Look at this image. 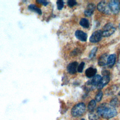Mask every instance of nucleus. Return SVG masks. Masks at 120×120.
<instances>
[{
    "mask_svg": "<svg viewBox=\"0 0 120 120\" xmlns=\"http://www.w3.org/2000/svg\"><path fill=\"white\" fill-rule=\"evenodd\" d=\"M110 104L113 107H117L120 105V101L117 98H114L111 99Z\"/></svg>",
    "mask_w": 120,
    "mask_h": 120,
    "instance_id": "obj_18",
    "label": "nucleus"
},
{
    "mask_svg": "<svg viewBox=\"0 0 120 120\" xmlns=\"http://www.w3.org/2000/svg\"><path fill=\"white\" fill-rule=\"evenodd\" d=\"M116 28L112 23L108 22L103 28L102 30V36L103 37H109L113 34Z\"/></svg>",
    "mask_w": 120,
    "mask_h": 120,
    "instance_id": "obj_4",
    "label": "nucleus"
},
{
    "mask_svg": "<svg viewBox=\"0 0 120 120\" xmlns=\"http://www.w3.org/2000/svg\"><path fill=\"white\" fill-rule=\"evenodd\" d=\"M84 65H85V63H84V62H81L80 64L78 66L77 71L78 72H79V73L82 72V70L83 69L84 67Z\"/></svg>",
    "mask_w": 120,
    "mask_h": 120,
    "instance_id": "obj_23",
    "label": "nucleus"
},
{
    "mask_svg": "<svg viewBox=\"0 0 120 120\" xmlns=\"http://www.w3.org/2000/svg\"><path fill=\"white\" fill-rule=\"evenodd\" d=\"M107 53H104L102 54L98 59V63L99 66L102 67L107 65V59L108 57Z\"/></svg>",
    "mask_w": 120,
    "mask_h": 120,
    "instance_id": "obj_12",
    "label": "nucleus"
},
{
    "mask_svg": "<svg viewBox=\"0 0 120 120\" xmlns=\"http://www.w3.org/2000/svg\"><path fill=\"white\" fill-rule=\"evenodd\" d=\"M28 8L30 10H31V11H33L37 13L39 15H41L42 14L41 10L39 8H38L36 5H35V4H30L28 6Z\"/></svg>",
    "mask_w": 120,
    "mask_h": 120,
    "instance_id": "obj_15",
    "label": "nucleus"
},
{
    "mask_svg": "<svg viewBox=\"0 0 120 120\" xmlns=\"http://www.w3.org/2000/svg\"><path fill=\"white\" fill-rule=\"evenodd\" d=\"M101 30H98L92 33L90 38V41L92 43H96L100 41L102 37Z\"/></svg>",
    "mask_w": 120,
    "mask_h": 120,
    "instance_id": "obj_6",
    "label": "nucleus"
},
{
    "mask_svg": "<svg viewBox=\"0 0 120 120\" xmlns=\"http://www.w3.org/2000/svg\"><path fill=\"white\" fill-rule=\"evenodd\" d=\"M78 64L76 61H74L70 63L67 66V71L70 74H74L76 73L77 69Z\"/></svg>",
    "mask_w": 120,
    "mask_h": 120,
    "instance_id": "obj_7",
    "label": "nucleus"
},
{
    "mask_svg": "<svg viewBox=\"0 0 120 120\" xmlns=\"http://www.w3.org/2000/svg\"><path fill=\"white\" fill-rule=\"evenodd\" d=\"M102 74L103 76L104 75H110V73L108 70L103 71L102 72Z\"/></svg>",
    "mask_w": 120,
    "mask_h": 120,
    "instance_id": "obj_26",
    "label": "nucleus"
},
{
    "mask_svg": "<svg viewBox=\"0 0 120 120\" xmlns=\"http://www.w3.org/2000/svg\"><path fill=\"white\" fill-rule=\"evenodd\" d=\"M57 8L59 10H61L63 6H64V2L62 0H59L57 1Z\"/></svg>",
    "mask_w": 120,
    "mask_h": 120,
    "instance_id": "obj_22",
    "label": "nucleus"
},
{
    "mask_svg": "<svg viewBox=\"0 0 120 120\" xmlns=\"http://www.w3.org/2000/svg\"><path fill=\"white\" fill-rule=\"evenodd\" d=\"M97 69L95 68L92 67H90L88 68L85 72V75L88 78H91L94 77L96 73H97Z\"/></svg>",
    "mask_w": 120,
    "mask_h": 120,
    "instance_id": "obj_14",
    "label": "nucleus"
},
{
    "mask_svg": "<svg viewBox=\"0 0 120 120\" xmlns=\"http://www.w3.org/2000/svg\"><path fill=\"white\" fill-rule=\"evenodd\" d=\"M75 36L76 38L81 41L85 42L87 40V34L81 30H77L75 32Z\"/></svg>",
    "mask_w": 120,
    "mask_h": 120,
    "instance_id": "obj_11",
    "label": "nucleus"
},
{
    "mask_svg": "<svg viewBox=\"0 0 120 120\" xmlns=\"http://www.w3.org/2000/svg\"><path fill=\"white\" fill-rule=\"evenodd\" d=\"M118 95H119V96H120V91L119 92V93H118Z\"/></svg>",
    "mask_w": 120,
    "mask_h": 120,
    "instance_id": "obj_28",
    "label": "nucleus"
},
{
    "mask_svg": "<svg viewBox=\"0 0 120 120\" xmlns=\"http://www.w3.org/2000/svg\"><path fill=\"white\" fill-rule=\"evenodd\" d=\"M116 60V55L115 54H112L110 55L107 59V65L110 68H112L114 65Z\"/></svg>",
    "mask_w": 120,
    "mask_h": 120,
    "instance_id": "obj_13",
    "label": "nucleus"
},
{
    "mask_svg": "<svg viewBox=\"0 0 120 120\" xmlns=\"http://www.w3.org/2000/svg\"><path fill=\"white\" fill-rule=\"evenodd\" d=\"M98 10L104 14L106 15L111 14L108 6L107 2L106 1H100L97 5Z\"/></svg>",
    "mask_w": 120,
    "mask_h": 120,
    "instance_id": "obj_5",
    "label": "nucleus"
},
{
    "mask_svg": "<svg viewBox=\"0 0 120 120\" xmlns=\"http://www.w3.org/2000/svg\"><path fill=\"white\" fill-rule=\"evenodd\" d=\"M81 120H85V119H81Z\"/></svg>",
    "mask_w": 120,
    "mask_h": 120,
    "instance_id": "obj_29",
    "label": "nucleus"
},
{
    "mask_svg": "<svg viewBox=\"0 0 120 120\" xmlns=\"http://www.w3.org/2000/svg\"><path fill=\"white\" fill-rule=\"evenodd\" d=\"M36 2H37L38 3H40L43 5L44 6H46L48 4V2L46 0H37Z\"/></svg>",
    "mask_w": 120,
    "mask_h": 120,
    "instance_id": "obj_25",
    "label": "nucleus"
},
{
    "mask_svg": "<svg viewBox=\"0 0 120 120\" xmlns=\"http://www.w3.org/2000/svg\"><path fill=\"white\" fill-rule=\"evenodd\" d=\"M86 106L83 103H79L75 105L71 110V114L73 117H77L82 116L85 112Z\"/></svg>",
    "mask_w": 120,
    "mask_h": 120,
    "instance_id": "obj_2",
    "label": "nucleus"
},
{
    "mask_svg": "<svg viewBox=\"0 0 120 120\" xmlns=\"http://www.w3.org/2000/svg\"><path fill=\"white\" fill-rule=\"evenodd\" d=\"M79 23L81 26L84 28H88L90 26L89 21L88 19L84 18H82L80 20Z\"/></svg>",
    "mask_w": 120,
    "mask_h": 120,
    "instance_id": "obj_17",
    "label": "nucleus"
},
{
    "mask_svg": "<svg viewBox=\"0 0 120 120\" xmlns=\"http://www.w3.org/2000/svg\"><path fill=\"white\" fill-rule=\"evenodd\" d=\"M101 76L99 75H95L91 80H89L87 82V84L89 85H90L91 87H97L101 80Z\"/></svg>",
    "mask_w": 120,
    "mask_h": 120,
    "instance_id": "obj_8",
    "label": "nucleus"
},
{
    "mask_svg": "<svg viewBox=\"0 0 120 120\" xmlns=\"http://www.w3.org/2000/svg\"><path fill=\"white\" fill-rule=\"evenodd\" d=\"M88 118L90 120H97L99 119V116L97 113H94V112H92L89 113Z\"/></svg>",
    "mask_w": 120,
    "mask_h": 120,
    "instance_id": "obj_19",
    "label": "nucleus"
},
{
    "mask_svg": "<svg viewBox=\"0 0 120 120\" xmlns=\"http://www.w3.org/2000/svg\"><path fill=\"white\" fill-rule=\"evenodd\" d=\"M67 4L69 7L72 8L77 4V2L74 0H69L67 1Z\"/></svg>",
    "mask_w": 120,
    "mask_h": 120,
    "instance_id": "obj_24",
    "label": "nucleus"
},
{
    "mask_svg": "<svg viewBox=\"0 0 120 120\" xmlns=\"http://www.w3.org/2000/svg\"><path fill=\"white\" fill-rule=\"evenodd\" d=\"M118 27H119V30H120V23H119V25H118Z\"/></svg>",
    "mask_w": 120,
    "mask_h": 120,
    "instance_id": "obj_27",
    "label": "nucleus"
},
{
    "mask_svg": "<svg viewBox=\"0 0 120 120\" xmlns=\"http://www.w3.org/2000/svg\"><path fill=\"white\" fill-rule=\"evenodd\" d=\"M96 106V103L95 100H91L88 105V109L90 112H94Z\"/></svg>",
    "mask_w": 120,
    "mask_h": 120,
    "instance_id": "obj_16",
    "label": "nucleus"
},
{
    "mask_svg": "<svg viewBox=\"0 0 120 120\" xmlns=\"http://www.w3.org/2000/svg\"><path fill=\"white\" fill-rule=\"evenodd\" d=\"M103 93L101 90H99L95 96V101L98 102H100L103 97Z\"/></svg>",
    "mask_w": 120,
    "mask_h": 120,
    "instance_id": "obj_20",
    "label": "nucleus"
},
{
    "mask_svg": "<svg viewBox=\"0 0 120 120\" xmlns=\"http://www.w3.org/2000/svg\"><path fill=\"white\" fill-rule=\"evenodd\" d=\"M97 113L99 117L105 119H109L115 117L117 114V112L115 108L110 104L103 103L97 108Z\"/></svg>",
    "mask_w": 120,
    "mask_h": 120,
    "instance_id": "obj_1",
    "label": "nucleus"
},
{
    "mask_svg": "<svg viewBox=\"0 0 120 120\" xmlns=\"http://www.w3.org/2000/svg\"><path fill=\"white\" fill-rule=\"evenodd\" d=\"M109 9L112 14H118L120 10V1L118 0H111L107 1Z\"/></svg>",
    "mask_w": 120,
    "mask_h": 120,
    "instance_id": "obj_3",
    "label": "nucleus"
},
{
    "mask_svg": "<svg viewBox=\"0 0 120 120\" xmlns=\"http://www.w3.org/2000/svg\"><path fill=\"white\" fill-rule=\"evenodd\" d=\"M110 77L109 75H104L100 81L99 83L97 85V87L98 89H102L104 86H105L109 82Z\"/></svg>",
    "mask_w": 120,
    "mask_h": 120,
    "instance_id": "obj_10",
    "label": "nucleus"
},
{
    "mask_svg": "<svg viewBox=\"0 0 120 120\" xmlns=\"http://www.w3.org/2000/svg\"><path fill=\"white\" fill-rule=\"evenodd\" d=\"M97 51H98V48L97 47H95L93 48H92V49L90 51V52L89 53V58L90 59L93 58L95 56Z\"/></svg>",
    "mask_w": 120,
    "mask_h": 120,
    "instance_id": "obj_21",
    "label": "nucleus"
},
{
    "mask_svg": "<svg viewBox=\"0 0 120 120\" xmlns=\"http://www.w3.org/2000/svg\"><path fill=\"white\" fill-rule=\"evenodd\" d=\"M95 5L93 3L89 4L86 9L84 11V14L86 16L90 17V16L94 13V11L95 9Z\"/></svg>",
    "mask_w": 120,
    "mask_h": 120,
    "instance_id": "obj_9",
    "label": "nucleus"
}]
</instances>
